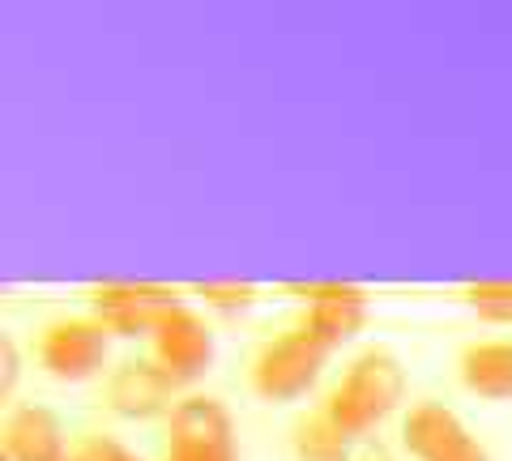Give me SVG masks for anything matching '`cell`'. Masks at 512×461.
I'll return each instance as SVG.
<instances>
[{
    "instance_id": "obj_14",
    "label": "cell",
    "mask_w": 512,
    "mask_h": 461,
    "mask_svg": "<svg viewBox=\"0 0 512 461\" xmlns=\"http://www.w3.org/2000/svg\"><path fill=\"white\" fill-rule=\"evenodd\" d=\"M192 295L205 299V308H218V312H244L261 299L252 282H197Z\"/></svg>"
},
{
    "instance_id": "obj_7",
    "label": "cell",
    "mask_w": 512,
    "mask_h": 461,
    "mask_svg": "<svg viewBox=\"0 0 512 461\" xmlns=\"http://www.w3.org/2000/svg\"><path fill=\"white\" fill-rule=\"evenodd\" d=\"M180 385L158 368V363L146 355V359H124L120 368H111L107 376V410L120 415L128 423H150V419H171L175 402H180Z\"/></svg>"
},
{
    "instance_id": "obj_13",
    "label": "cell",
    "mask_w": 512,
    "mask_h": 461,
    "mask_svg": "<svg viewBox=\"0 0 512 461\" xmlns=\"http://www.w3.org/2000/svg\"><path fill=\"white\" fill-rule=\"evenodd\" d=\"M466 308L487 325H512V282H470L461 286Z\"/></svg>"
},
{
    "instance_id": "obj_5",
    "label": "cell",
    "mask_w": 512,
    "mask_h": 461,
    "mask_svg": "<svg viewBox=\"0 0 512 461\" xmlns=\"http://www.w3.org/2000/svg\"><path fill=\"white\" fill-rule=\"evenodd\" d=\"M286 295L303 299L299 329L333 355L367 325V291L355 282H286Z\"/></svg>"
},
{
    "instance_id": "obj_2",
    "label": "cell",
    "mask_w": 512,
    "mask_h": 461,
    "mask_svg": "<svg viewBox=\"0 0 512 461\" xmlns=\"http://www.w3.org/2000/svg\"><path fill=\"white\" fill-rule=\"evenodd\" d=\"M325 359H329L325 346L312 333L291 325L256 346V355L248 363V385L261 402H299V397H308L316 389Z\"/></svg>"
},
{
    "instance_id": "obj_8",
    "label": "cell",
    "mask_w": 512,
    "mask_h": 461,
    "mask_svg": "<svg viewBox=\"0 0 512 461\" xmlns=\"http://www.w3.org/2000/svg\"><path fill=\"white\" fill-rule=\"evenodd\" d=\"M0 449H5V461H69L73 453L56 410L39 402H18L9 410L0 427Z\"/></svg>"
},
{
    "instance_id": "obj_6",
    "label": "cell",
    "mask_w": 512,
    "mask_h": 461,
    "mask_svg": "<svg viewBox=\"0 0 512 461\" xmlns=\"http://www.w3.org/2000/svg\"><path fill=\"white\" fill-rule=\"evenodd\" d=\"M150 359L175 385L188 389L214 368V329L197 308H171L150 333Z\"/></svg>"
},
{
    "instance_id": "obj_3",
    "label": "cell",
    "mask_w": 512,
    "mask_h": 461,
    "mask_svg": "<svg viewBox=\"0 0 512 461\" xmlns=\"http://www.w3.org/2000/svg\"><path fill=\"white\" fill-rule=\"evenodd\" d=\"M111 355V329L99 316H60V321L39 329L35 363L56 385H86L103 376Z\"/></svg>"
},
{
    "instance_id": "obj_1",
    "label": "cell",
    "mask_w": 512,
    "mask_h": 461,
    "mask_svg": "<svg viewBox=\"0 0 512 461\" xmlns=\"http://www.w3.org/2000/svg\"><path fill=\"white\" fill-rule=\"evenodd\" d=\"M406 389V363L389 346H363L316 410L329 423H338L350 440L363 444L384 419L397 415V406L406 402Z\"/></svg>"
},
{
    "instance_id": "obj_10",
    "label": "cell",
    "mask_w": 512,
    "mask_h": 461,
    "mask_svg": "<svg viewBox=\"0 0 512 461\" xmlns=\"http://www.w3.org/2000/svg\"><path fill=\"white\" fill-rule=\"evenodd\" d=\"M466 436L470 432L457 410L444 402H431V397L427 402H414L402 415V449L414 461H444Z\"/></svg>"
},
{
    "instance_id": "obj_16",
    "label": "cell",
    "mask_w": 512,
    "mask_h": 461,
    "mask_svg": "<svg viewBox=\"0 0 512 461\" xmlns=\"http://www.w3.org/2000/svg\"><path fill=\"white\" fill-rule=\"evenodd\" d=\"M163 461H239L235 444H167Z\"/></svg>"
},
{
    "instance_id": "obj_15",
    "label": "cell",
    "mask_w": 512,
    "mask_h": 461,
    "mask_svg": "<svg viewBox=\"0 0 512 461\" xmlns=\"http://www.w3.org/2000/svg\"><path fill=\"white\" fill-rule=\"evenodd\" d=\"M69 461H141V457L133 449H124L120 440H111V436H82L73 444Z\"/></svg>"
},
{
    "instance_id": "obj_4",
    "label": "cell",
    "mask_w": 512,
    "mask_h": 461,
    "mask_svg": "<svg viewBox=\"0 0 512 461\" xmlns=\"http://www.w3.org/2000/svg\"><path fill=\"white\" fill-rule=\"evenodd\" d=\"M184 304L180 286L167 282H99L90 286V316L111 329V338H150L171 308Z\"/></svg>"
},
{
    "instance_id": "obj_12",
    "label": "cell",
    "mask_w": 512,
    "mask_h": 461,
    "mask_svg": "<svg viewBox=\"0 0 512 461\" xmlns=\"http://www.w3.org/2000/svg\"><path fill=\"white\" fill-rule=\"evenodd\" d=\"M355 444L338 423H329L320 410L299 415L291 427V453L295 461H355Z\"/></svg>"
},
{
    "instance_id": "obj_18",
    "label": "cell",
    "mask_w": 512,
    "mask_h": 461,
    "mask_svg": "<svg viewBox=\"0 0 512 461\" xmlns=\"http://www.w3.org/2000/svg\"><path fill=\"white\" fill-rule=\"evenodd\" d=\"M444 461H491V453H487V444L478 440V436H466V440H461Z\"/></svg>"
},
{
    "instance_id": "obj_17",
    "label": "cell",
    "mask_w": 512,
    "mask_h": 461,
    "mask_svg": "<svg viewBox=\"0 0 512 461\" xmlns=\"http://www.w3.org/2000/svg\"><path fill=\"white\" fill-rule=\"evenodd\" d=\"M18 342L9 338V333H0V397H13V389H18Z\"/></svg>"
},
{
    "instance_id": "obj_11",
    "label": "cell",
    "mask_w": 512,
    "mask_h": 461,
    "mask_svg": "<svg viewBox=\"0 0 512 461\" xmlns=\"http://www.w3.org/2000/svg\"><path fill=\"white\" fill-rule=\"evenodd\" d=\"M167 444H235L227 402L210 393H184L167 419Z\"/></svg>"
},
{
    "instance_id": "obj_9",
    "label": "cell",
    "mask_w": 512,
    "mask_h": 461,
    "mask_svg": "<svg viewBox=\"0 0 512 461\" xmlns=\"http://www.w3.org/2000/svg\"><path fill=\"white\" fill-rule=\"evenodd\" d=\"M457 380L478 402H512V338H474L457 351Z\"/></svg>"
}]
</instances>
